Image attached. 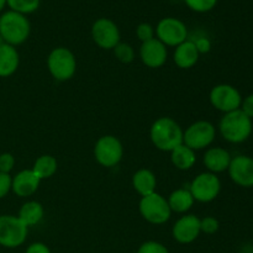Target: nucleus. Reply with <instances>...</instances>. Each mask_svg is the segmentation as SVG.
<instances>
[{
	"instance_id": "f257e3e1",
	"label": "nucleus",
	"mask_w": 253,
	"mask_h": 253,
	"mask_svg": "<svg viewBox=\"0 0 253 253\" xmlns=\"http://www.w3.org/2000/svg\"><path fill=\"white\" fill-rule=\"evenodd\" d=\"M182 126L172 118L162 116L153 121L150 128V138L157 150L170 152L183 143Z\"/></svg>"
},
{
	"instance_id": "f03ea898",
	"label": "nucleus",
	"mask_w": 253,
	"mask_h": 253,
	"mask_svg": "<svg viewBox=\"0 0 253 253\" xmlns=\"http://www.w3.org/2000/svg\"><path fill=\"white\" fill-rule=\"evenodd\" d=\"M253 131V121L241 110H235L222 115L219 121V132L229 143L239 145L249 140Z\"/></svg>"
},
{
	"instance_id": "7ed1b4c3",
	"label": "nucleus",
	"mask_w": 253,
	"mask_h": 253,
	"mask_svg": "<svg viewBox=\"0 0 253 253\" xmlns=\"http://www.w3.org/2000/svg\"><path fill=\"white\" fill-rule=\"evenodd\" d=\"M31 34V24L26 15L7 10L0 14V36L5 43L17 47L25 43Z\"/></svg>"
},
{
	"instance_id": "20e7f679",
	"label": "nucleus",
	"mask_w": 253,
	"mask_h": 253,
	"mask_svg": "<svg viewBox=\"0 0 253 253\" xmlns=\"http://www.w3.org/2000/svg\"><path fill=\"white\" fill-rule=\"evenodd\" d=\"M47 69L52 78L58 82H67L74 77L77 72L76 54L63 46L56 47L47 57Z\"/></svg>"
},
{
	"instance_id": "39448f33",
	"label": "nucleus",
	"mask_w": 253,
	"mask_h": 253,
	"mask_svg": "<svg viewBox=\"0 0 253 253\" xmlns=\"http://www.w3.org/2000/svg\"><path fill=\"white\" fill-rule=\"evenodd\" d=\"M138 211L143 220L152 225H163L169 221L172 210L168 205L167 198L155 192L146 197H141Z\"/></svg>"
},
{
	"instance_id": "423d86ee",
	"label": "nucleus",
	"mask_w": 253,
	"mask_h": 253,
	"mask_svg": "<svg viewBox=\"0 0 253 253\" xmlns=\"http://www.w3.org/2000/svg\"><path fill=\"white\" fill-rule=\"evenodd\" d=\"M216 137V127L208 120H198L190 124L183 132V143L193 151L211 147Z\"/></svg>"
},
{
	"instance_id": "0eeeda50",
	"label": "nucleus",
	"mask_w": 253,
	"mask_h": 253,
	"mask_svg": "<svg viewBox=\"0 0 253 253\" xmlns=\"http://www.w3.org/2000/svg\"><path fill=\"white\" fill-rule=\"evenodd\" d=\"M29 235V227L17 215H0V246L16 249L25 244Z\"/></svg>"
},
{
	"instance_id": "6e6552de",
	"label": "nucleus",
	"mask_w": 253,
	"mask_h": 253,
	"mask_svg": "<svg viewBox=\"0 0 253 253\" xmlns=\"http://www.w3.org/2000/svg\"><path fill=\"white\" fill-rule=\"evenodd\" d=\"M124 157V146L120 138L114 135H104L99 137L94 145V158L105 168L116 167Z\"/></svg>"
},
{
	"instance_id": "1a4fd4ad",
	"label": "nucleus",
	"mask_w": 253,
	"mask_h": 253,
	"mask_svg": "<svg viewBox=\"0 0 253 253\" xmlns=\"http://www.w3.org/2000/svg\"><path fill=\"white\" fill-rule=\"evenodd\" d=\"M189 192L198 203H211L221 192V180L217 174L210 172L199 173L189 185Z\"/></svg>"
},
{
	"instance_id": "9d476101",
	"label": "nucleus",
	"mask_w": 253,
	"mask_h": 253,
	"mask_svg": "<svg viewBox=\"0 0 253 253\" xmlns=\"http://www.w3.org/2000/svg\"><path fill=\"white\" fill-rule=\"evenodd\" d=\"M209 101L214 109L222 114L239 110L241 106L242 95L236 86L221 83L212 86L209 93Z\"/></svg>"
},
{
	"instance_id": "9b49d317",
	"label": "nucleus",
	"mask_w": 253,
	"mask_h": 253,
	"mask_svg": "<svg viewBox=\"0 0 253 253\" xmlns=\"http://www.w3.org/2000/svg\"><path fill=\"white\" fill-rule=\"evenodd\" d=\"M156 39L166 47H177L188 40V29L182 20L177 17H163L155 29Z\"/></svg>"
},
{
	"instance_id": "f8f14e48",
	"label": "nucleus",
	"mask_w": 253,
	"mask_h": 253,
	"mask_svg": "<svg viewBox=\"0 0 253 253\" xmlns=\"http://www.w3.org/2000/svg\"><path fill=\"white\" fill-rule=\"evenodd\" d=\"M91 39L100 48L114 49L121 42L120 29L111 19L100 17L91 26Z\"/></svg>"
},
{
	"instance_id": "ddd939ff",
	"label": "nucleus",
	"mask_w": 253,
	"mask_h": 253,
	"mask_svg": "<svg viewBox=\"0 0 253 253\" xmlns=\"http://www.w3.org/2000/svg\"><path fill=\"white\" fill-rule=\"evenodd\" d=\"M200 234V217L194 214H184L172 227L173 239L180 245L193 244Z\"/></svg>"
},
{
	"instance_id": "4468645a",
	"label": "nucleus",
	"mask_w": 253,
	"mask_h": 253,
	"mask_svg": "<svg viewBox=\"0 0 253 253\" xmlns=\"http://www.w3.org/2000/svg\"><path fill=\"white\" fill-rule=\"evenodd\" d=\"M229 177L241 188H253V157L237 155L232 157L229 166Z\"/></svg>"
},
{
	"instance_id": "2eb2a0df",
	"label": "nucleus",
	"mask_w": 253,
	"mask_h": 253,
	"mask_svg": "<svg viewBox=\"0 0 253 253\" xmlns=\"http://www.w3.org/2000/svg\"><path fill=\"white\" fill-rule=\"evenodd\" d=\"M168 58L167 47L158 39H152L147 42L141 43L140 59L148 68H161L165 66Z\"/></svg>"
},
{
	"instance_id": "dca6fc26",
	"label": "nucleus",
	"mask_w": 253,
	"mask_h": 253,
	"mask_svg": "<svg viewBox=\"0 0 253 253\" xmlns=\"http://www.w3.org/2000/svg\"><path fill=\"white\" fill-rule=\"evenodd\" d=\"M41 179L32 169H22L11 179V192L20 198L32 197L39 190Z\"/></svg>"
},
{
	"instance_id": "f3484780",
	"label": "nucleus",
	"mask_w": 253,
	"mask_h": 253,
	"mask_svg": "<svg viewBox=\"0 0 253 253\" xmlns=\"http://www.w3.org/2000/svg\"><path fill=\"white\" fill-rule=\"evenodd\" d=\"M231 160V153L226 148L209 147L205 151L204 157H203V163H204L208 172L219 174V173L227 172Z\"/></svg>"
},
{
	"instance_id": "a211bd4d",
	"label": "nucleus",
	"mask_w": 253,
	"mask_h": 253,
	"mask_svg": "<svg viewBox=\"0 0 253 253\" xmlns=\"http://www.w3.org/2000/svg\"><path fill=\"white\" fill-rule=\"evenodd\" d=\"M200 58V54L195 47L194 42L192 40H187L183 43L174 47V53H173V62L175 66L180 69H190L198 63Z\"/></svg>"
},
{
	"instance_id": "6ab92c4d",
	"label": "nucleus",
	"mask_w": 253,
	"mask_h": 253,
	"mask_svg": "<svg viewBox=\"0 0 253 253\" xmlns=\"http://www.w3.org/2000/svg\"><path fill=\"white\" fill-rule=\"evenodd\" d=\"M20 54L16 47L2 43L0 46V78H7L19 69Z\"/></svg>"
},
{
	"instance_id": "aec40b11",
	"label": "nucleus",
	"mask_w": 253,
	"mask_h": 253,
	"mask_svg": "<svg viewBox=\"0 0 253 253\" xmlns=\"http://www.w3.org/2000/svg\"><path fill=\"white\" fill-rule=\"evenodd\" d=\"M132 187L140 197H146L156 192L157 178L151 169L141 168L136 170L132 175Z\"/></svg>"
},
{
	"instance_id": "412c9836",
	"label": "nucleus",
	"mask_w": 253,
	"mask_h": 253,
	"mask_svg": "<svg viewBox=\"0 0 253 253\" xmlns=\"http://www.w3.org/2000/svg\"><path fill=\"white\" fill-rule=\"evenodd\" d=\"M168 205H169L172 212H177V214H187L194 205L195 200L193 198L192 193L189 189L185 188H179L175 189L168 195L167 198Z\"/></svg>"
},
{
	"instance_id": "4be33fe9",
	"label": "nucleus",
	"mask_w": 253,
	"mask_h": 253,
	"mask_svg": "<svg viewBox=\"0 0 253 253\" xmlns=\"http://www.w3.org/2000/svg\"><path fill=\"white\" fill-rule=\"evenodd\" d=\"M44 216L43 205L37 200H29L24 203L19 210L17 217L26 225L27 227L40 224Z\"/></svg>"
},
{
	"instance_id": "5701e85b",
	"label": "nucleus",
	"mask_w": 253,
	"mask_h": 253,
	"mask_svg": "<svg viewBox=\"0 0 253 253\" xmlns=\"http://www.w3.org/2000/svg\"><path fill=\"white\" fill-rule=\"evenodd\" d=\"M170 162L177 169L179 170H189L194 167L197 162V153L185 146L184 143L177 146L174 150L170 151Z\"/></svg>"
},
{
	"instance_id": "b1692460",
	"label": "nucleus",
	"mask_w": 253,
	"mask_h": 253,
	"mask_svg": "<svg viewBox=\"0 0 253 253\" xmlns=\"http://www.w3.org/2000/svg\"><path fill=\"white\" fill-rule=\"evenodd\" d=\"M35 174L41 180L52 178L58 169V162L52 155H41L37 157L31 168Z\"/></svg>"
},
{
	"instance_id": "393cba45",
	"label": "nucleus",
	"mask_w": 253,
	"mask_h": 253,
	"mask_svg": "<svg viewBox=\"0 0 253 253\" xmlns=\"http://www.w3.org/2000/svg\"><path fill=\"white\" fill-rule=\"evenodd\" d=\"M41 0H6V5L11 11L22 15H29L40 7Z\"/></svg>"
},
{
	"instance_id": "a878e982",
	"label": "nucleus",
	"mask_w": 253,
	"mask_h": 253,
	"mask_svg": "<svg viewBox=\"0 0 253 253\" xmlns=\"http://www.w3.org/2000/svg\"><path fill=\"white\" fill-rule=\"evenodd\" d=\"M113 51L116 59L124 64L132 63L133 59H135V49H133V47L131 46L130 43H127V42H120Z\"/></svg>"
},
{
	"instance_id": "bb28decb",
	"label": "nucleus",
	"mask_w": 253,
	"mask_h": 253,
	"mask_svg": "<svg viewBox=\"0 0 253 253\" xmlns=\"http://www.w3.org/2000/svg\"><path fill=\"white\" fill-rule=\"evenodd\" d=\"M219 0H184L185 5L195 12L211 11Z\"/></svg>"
},
{
	"instance_id": "cd10ccee",
	"label": "nucleus",
	"mask_w": 253,
	"mask_h": 253,
	"mask_svg": "<svg viewBox=\"0 0 253 253\" xmlns=\"http://www.w3.org/2000/svg\"><path fill=\"white\" fill-rule=\"evenodd\" d=\"M136 253H169V250L162 242L150 240L141 244Z\"/></svg>"
},
{
	"instance_id": "c85d7f7f",
	"label": "nucleus",
	"mask_w": 253,
	"mask_h": 253,
	"mask_svg": "<svg viewBox=\"0 0 253 253\" xmlns=\"http://www.w3.org/2000/svg\"><path fill=\"white\" fill-rule=\"evenodd\" d=\"M136 36L140 40L141 43L150 41V40L156 37L155 27L151 24H148V22H141V24L136 27Z\"/></svg>"
},
{
	"instance_id": "c756f323",
	"label": "nucleus",
	"mask_w": 253,
	"mask_h": 253,
	"mask_svg": "<svg viewBox=\"0 0 253 253\" xmlns=\"http://www.w3.org/2000/svg\"><path fill=\"white\" fill-rule=\"evenodd\" d=\"M220 222L215 216H205L200 219V230L205 235H214L219 231Z\"/></svg>"
},
{
	"instance_id": "7c9ffc66",
	"label": "nucleus",
	"mask_w": 253,
	"mask_h": 253,
	"mask_svg": "<svg viewBox=\"0 0 253 253\" xmlns=\"http://www.w3.org/2000/svg\"><path fill=\"white\" fill-rule=\"evenodd\" d=\"M15 163H16V161H15V157L12 153H1V155H0V172L10 174V172L14 169Z\"/></svg>"
},
{
	"instance_id": "2f4dec72",
	"label": "nucleus",
	"mask_w": 253,
	"mask_h": 253,
	"mask_svg": "<svg viewBox=\"0 0 253 253\" xmlns=\"http://www.w3.org/2000/svg\"><path fill=\"white\" fill-rule=\"evenodd\" d=\"M11 179L12 177L10 174L0 172V199L5 198L11 192Z\"/></svg>"
},
{
	"instance_id": "473e14b6",
	"label": "nucleus",
	"mask_w": 253,
	"mask_h": 253,
	"mask_svg": "<svg viewBox=\"0 0 253 253\" xmlns=\"http://www.w3.org/2000/svg\"><path fill=\"white\" fill-rule=\"evenodd\" d=\"M192 41L194 42V44H195V47H197L199 54L209 53L210 49H211V41H210L208 37L200 36V37H198V39L192 40Z\"/></svg>"
},
{
	"instance_id": "72a5a7b5",
	"label": "nucleus",
	"mask_w": 253,
	"mask_h": 253,
	"mask_svg": "<svg viewBox=\"0 0 253 253\" xmlns=\"http://www.w3.org/2000/svg\"><path fill=\"white\" fill-rule=\"evenodd\" d=\"M240 110H241L245 115L249 116L251 120H253V93L249 94V95L245 96V98H242Z\"/></svg>"
},
{
	"instance_id": "f704fd0d",
	"label": "nucleus",
	"mask_w": 253,
	"mask_h": 253,
	"mask_svg": "<svg viewBox=\"0 0 253 253\" xmlns=\"http://www.w3.org/2000/svg\"><path fill=\"white\" fill-rule=\"evenodd\" d=\"M25 253H52L49 247L43 242H34L29 245Z\"/></svg>"
},
{
	"instance_id": "c9c22d12",
	"label": "nucleus",
	"mask_w": 253,
	"mask_h": 253,
	"mask_svg": "<svg viewBox=\"0 0 253 253\" xmlns=\"http://www.w3.org/2000/svg\"><path fill=\"white\" fill-rule=\"evenodd\" d=\"M5 6H6V0H0V14H2Z\"/></svg>"
},
{
	"instance_id": "e433bc0d",
	"label": "nucleus",
	"mask_w": 253,
	"mask_h": 253,
	"mask_svg": "<svg viewBox=\"0 0 253 253\" xmlns=\"http://www.w3.org/2000/svg\"><path fill=\"white\" fill-rule=\"evenodd\" d=\"M2 43H5V42H4V40H2V37L0 36V46H1Z\"/></svg>"
},
{
	"instance_id": "4c0bfd02",
	"label": "nucleus",
	"mask_w": 253,
	"mask_h": 253,
	"mask_svg": "<svg viewBox=\"0 0 253 253\" xmlns=\"http://www.w3.org/2000/svg\"><path fill=\"white\" fill-rule=\"evenodd\" d=\"M240 253H247V252H240Z\"/></svg>"
}]
</instances>
